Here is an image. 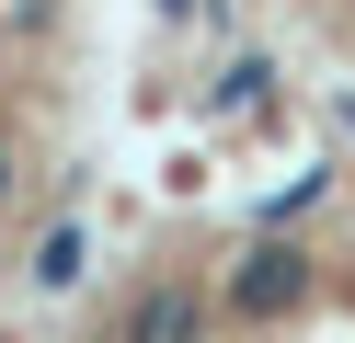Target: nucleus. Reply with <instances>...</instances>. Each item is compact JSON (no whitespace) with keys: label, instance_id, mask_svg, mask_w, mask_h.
<instances>
[]
</instances>
